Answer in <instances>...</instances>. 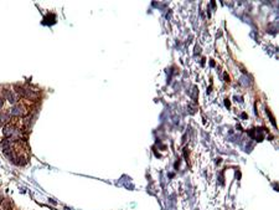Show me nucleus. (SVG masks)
<instances>
[{"label": "nucleus", "mask_w": 279, "mask_h": 210, "mask_svg": "<svg viewBox=\"0 0 279 210\" xmlns=\"http://www.w3.org/2000/svg\"><path fill=\"white\" fill-rule=\"evenodd\" d=\"M15 131H16V129H15V127H14V126L6 124L5 127H4V129H3V134H4V137L9 138V137H11V135H14Z\"/></svg>", "instance_id": "nucleus-1"}, {"label": "nucleus", "mask_w": 279, "mask_h": 210, "mask_svg": "<svg viewBox=\"0 0 279 210\" xmlns=\"http://www.w3.org/2000/svg\"><path fill=\"white\" fill-rule=\"evenodd\" d=\"M24 97L27 98V100H30V101H35V100L39 98V94H37L35 91H31V90H29V88H25V96Z\"/></svg>", "instance_id": "nucleus-2"}, {"label": "nucleus", "mask_w": 279, "mask_h": 210, "mask_svg": "<svg viewBox=\"0 0 279 210\" xmlns=\"http://www.w3.org/2000/svg\"><path fill=\"white\" fill-rule=\"evenodd\" d=\"M4 94H5L6 100L10 102V103H15L16 102V98L14 97V93H12V91H9V90H4Z\"/></svg>", "instance_id": "nucleus-3"}, {"label": "nucleus", "mask_w": 279, "mask_h": 210, "mask_svg": "<svg viewBox=\"0 0 279 210\" xmlns=\"http://www.w3.org/2000/svg\"><path fill=\"white\" fill-rule=\"evenodd\" d=\"M10 114H11V116H20V114H23V107L15 106L14 108L10 111Z\"/></svg>", "instance_id": "nucleus-4"}, {"label": "nucleus", "mask_w": 279, "mask_h": 210, "mask_svg": "<svg viewBox=\"0 0 279 210\" xmlns=\"http://www.w3.org/2000/svg\"><path fill=\"white\" fill-rule=\"evenodd\" d=\"M15 90H16V93H18L19 96H21V97L25 96V88H24V87H20V86H15Z\"/></svg>", "instance_id": "nucleus-5"}, {"label": "nucleus", "mask_w": 279, "mask_h": 210, "mask_svg": "<svg viewBox=\"0 0 279 210\" xmlns=\"http://www.w3.org/2000/svg\"><path fill=\"white\" fill-rule=\"evenodd\" d=\"M267 114H269V117H270V122L273 123V126H277L276 124V119H274V117H273V114L269 112V109H267Z\"/></svg>", "instance_id": "nucleus-6"}, {"label": "nucleus", "mask_w": 279, "mask_h": 210, "mask_svg": "<svg viewBox=\"0 0 279 210\" xmlns=\"http://www.w3.org/2000/svg\"><path fill=\"white\" fill-rule=\"evenodd\" d=\"M224 106H226L227 108H230V106H231V103H230V100H224Z\"/></svg>", "instance_id": "nucleus-7"}, {"label": "nucleus", "mask_w": 279, "mask_h": 210, "mask_svg": "<svg viewBox=\"0 0 279 210\" xmlns=\"http://www.w3.org/2000/svg\"><path fill=\"white\" fill-rule=\"evenodd\" d=\"M4 106V98H0V108Z\"/></svg>", "instance_id": "nucleus-8"}, {"label": "nucleus", "mask_w": 279, "mask_h": 210, "mask_svg": "<svg viewBox=\"0 0 279 210\" xmlns=\"http://www.w3.org/2000/svg\"><path fill=\"white\" fill-rule=\"evenodd\" d=\"M224 80H226L227 82L230 81V77H228V75H227V73H224Z\"/></svg>", "instance_id": "nucleus-9"}]
</instances>
